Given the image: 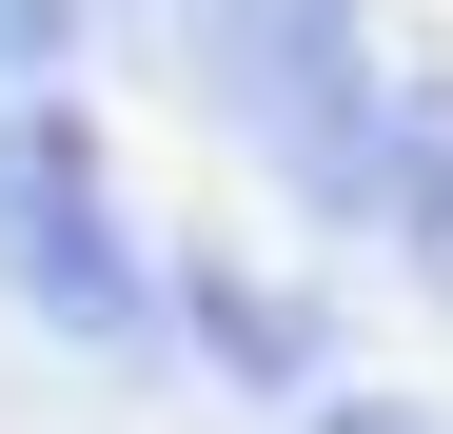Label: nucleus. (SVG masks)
Masks as SVG:
<instances>
[{"label":"nucleus","instance_id":"nucleus-7","mask_svg":"<svg viewBox=\"0 0 453 434\" xmlns=\"http://www.w3.org/2000/svg\"><path fill=\"white\" fill-rule=\"evenodd\" d=\"M99 20H138L158 59H217V20H237V0H99Z\"/></svg>","mask_w":453,"mask_h":434},{"label":"nucleus","instance_id":"nucleus-3","mask_svg":"<svg viewBox=\"0 0 453 434\" xmlns=\"http://www.w3.org/2000/svg\"><path fill=\"white\" fill-rule=\"evenodd\" d=\"M158 297H178V336L217 355V376H257V395H335V376H316V316H296L257 257H178Z\"/></svg>","mask_w":453,"mask_h":434},{"label":"nucleus","instance_id":"nucleus-1","mask_svg":"<svg viewBox=\"0 0 453 434\" xmlns=\"http://www.w3.org/2000/svg\"><path fill=\"white\" fill-rule=\"evenodd\" d=\"M0 297H20L59 355H158L178 316H158V257H138V217H119V178H99V119L80 99H0Z\"/></svg>","mask_w":453,"mask_h":434},{"label":"nucleus","instance_id":"nucleus-2","mask_svg":"<svg viewBox=\"0 0 453 434\" xmlns=\"http://www.w3.org/2000/svg\"><path fill=\"white\" fill-rule=\"evenodd\" d=\"M197 80L237 99V138L276 159L296 217H374V198H395V80H374V20H355V0H237Z\"/></svg>","mask_w":453,"mask_h":434},{"label":"nucleus","instance_id":"nucleus-5","mask_svg":"<svg viewBox=\"0 0 453 434\" xmlns=\"http://www.w3.org/2000/svg\"><path fill=\"white\" fill-rule=\"evenodd\" d=\"M80 40H99V0H0V99H40Z\"/></svg>","mask_w":453,"mask_h":434},{"label":"nucleus","instance_id":"nucleus-4","mask_svg":"<svg viewBox=\"0 0 453 434\" xmlns=\"http://www.w3.org/2000/svg\"><path fill=\"white\" fill-rule=\"evenodd\" d=\"M374 217H395L414 276L453 297V80H414V99H395V198H374Z\"/></svg>","mask_w":453,"mask_h":434},{"label":"nucleus","instance_id":"nucleus-6","mask_svg":"<svg viewBox=\"0 0 453 434\" xmlns=\"http://www.w3.org/2000/svg\"><path fill=\"white\" fill-rule=\"evenodd\" d=\"M296 434H453V415H434V395H355V376H335V395L296 415Z\"/></svg>","mask_w":453,"mask_h":434}]
</instances>
